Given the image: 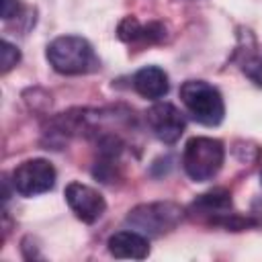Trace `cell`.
I'll return each instance as SVG.
<instances>
[{
    "mask_svg": "<svg viewBox=\"0 0 262 262\" xmlns=\"http://www.w3.org/2000/svg\"><path fill=\"white\" fill-rule=\"evenodd\" d=\"M47 61L49 66L63 76L88 74L98 68V59L94 55L92 45L78 35H61L55 37L47 45Z\"/></svg>",
    "mask_w": 262,
    "mask_h": 262,
    "instance_id": "obj_1",
    "label": "cell"
},
{
    "mask_svg": "<svg viewBox=\"0 0 262 262\" xmlns=\"http://www.w3.org/2000/svg\"><path fill=\"white\" fill-rule=\"evenodd\" d=\"M225 160V147L213 137H190L182 151V166L190 180L207 182L217 176Z\"/></svg>",
    "mask_w": 262,
    "mask_h": 262,
    "instance_id": "obj_2",
    "label": "cell"
},
{
    "mask_svg": "<svg viewBox=\"0 0 262 262\" xmlns=\"http://www.w3.org/2000/svg\"><path fill=\"white\" fill-rule=\"evenodd\" d=\"M180 100L194 121L207 127H215L225 117V104L221 92L205 80H186L180 86Z\"/></svg>",
    "mask_w": 262,
    "mask_h": 262,
    "instance_id": "obj_3",
    "label": "cell"
},
{
    "mask_svg": "<svg viewBox=\"0 0 262 262\" xmlns=\"http://www.w3.org/2000/svg\"><path fill=\"white\" fill-rule=\"evenodd\" d=\"M182 219V209L172 203V201H158V203H145L137 205L135 209L129 211L127 223L131 229L149 235V237H160L168 231H172Z\"/></svg>",
    "mask_w": 262,
    "mask_h": 262,
    "instance_id": "obj_4",
    "label": "cell"
},
{
    "mask_svg": "<svg viewBox=\"0 0 262 262\" xmlns=\"http://www.w3.org/2000/svg\"><path fill=\"white\" fill-rule=\"evenodd\" d=\"M55 176V168L49 160L33 158L14 168L12 186L20 196H37L53 188Z\"/></svg>",
    "mask_w": 262,
    "mask_h": 262,
    "instance_id": "obj_5",
    "label": "cell"
},
{
    "mask_svg": "<svg viewBox=\"0 0 262 262\" xmlns=\"http://www.w3.org/2000/svg\"><path fill=\"white\" fill-rule=\"evenodd\" d=\"M190 213L199 217H207L211 223H221L225 227H244L248 221L239 219L235 213H231V194L227 190H211L207 194H201L192 207Z\"/></svg>",
    "mask_w": 262,
    "mask_h": 262,
    "instance_id": "obj_6",
    "label": "cell"
},
{
    "mask_svg": "<svg viewBox=\"0 0 262 262\" xmlns=\"http://www.w3.org/2000/svg\"><path fill=\"white\" fill-rule=\"evenodd\" d=\"M145 121L154 137L162 143H176L186 127L182 113L170 102H156L145 113Z\"/></svg>",
    "mask_w": 262,
    "mask_h": 262,
    "instance_id": "obj_7",
    "label": "cell"
},
{
    "mask_svg": "<svg viewBox=\"0 0 262 262\" xmlns=\"http://www.w3.org/2000/svg\"><path fill=\"white\" fill-rule=\"evenodd\" d=\"M66 203L74 211V215L84 223H94L106 209L104 196L88 184L70 182L66 186Z\"/></svg>",
    "mask_w": 262,
    "mask_h": 262,
    "instance_id": "obj_8",
    "label": "cell"
},
{
    "mask_svg": "<svg viewBox=\"0 0 262 262\" xmlns=\"http://www.w3.org/2000/svg\"><path fill=\"white\" fill-rule=\"evenodd\" d=\"M108 252L115 258H129V260H143L149 254V242L147 235L135 231V229H125L117 231L108 237Z\"/></svg>",
    "mask_w": 262,
    "mask_h": 262,
    "instance_id": "obj_9",
    "label": "cell"
},
{
    "mask_svg": "<svg viewBox=\"0 0 262 262\" xmlns=\"http://www.w3.org/2000/svg\"><path fill=\"white\" fill-rule=\"evenodd\" d=\"M133 88L137 90L139 96H143L147 100H158L168 94V88H170L168 74L158 66H145L135 72Z\"/></svg>",
    "mask_w": 262,
    "mask_h": 262,
    "instance_id": "obj_10",
    "label": "cell"
},
{
    "mask_svg": "<svg viewBox=\"0 0 262 262\" xmlns=\"http://www.w3.org/2000/svg\"><path fill=\"white\" fill-rule=\"evenodd\" d=\"M143 31L145 25H141L135 16H125L117 27V37L125 43H135V41H143Z\"/></svg>",
    "mask_w": 262,
    "mask_h": 262,
    "instance_id": "obj_11",
    "label": "cell"
},
{
    "mask_svg": "<svg viewBox=\"0 0 262 262\" xmlns=\"http://www.w3.org/2000/svg\"><path fill=\"white\" fill-rule=\"evenodd\" d=\"M18 61H20L18 47L8 43V41H2L0 43V70H2V74H8Z\"/></svg>",
    "mask_w": 262,
    "mask_h": 262,
    "instance_id": "obj_12",
    "label": "cell"
},
{
    "mask_svg": "<svg viewBox=\"0 0 262 262\" xmlns=\"http://www.w3.org/2000/svg\"><path fill=\"white\" fill-rule=\"evenodd\" d=\"M242 72L256 84V86H260L262 88V57L258 55V57H252V59H248L246 63H244V68H242Z\"/></svg>",
    "mask_w": 262,
    "mask_h": 262,
    "instance_id": "obj_13",
    "label": "cell"
},
{
    "mask_svg": "<svg viewBox=\"0 0 262 262\" xmlns=\"http://www.w3.org/2000/svg\"><path fill=\"white\" fill-rule=\"evenodd\" d=\"M0 12H2V18L4 20L16 16V12H18V0H0Z\"/></svg>",
    "mask_w": 262,
    "mask_h": 262,
    "instance_id": "obj_14",
    "label": "cell"
},
{
    "mask_svg": "<svg viewBox=\"0 0 262 262\" xmlns=\"http://www.w3.org/2000/svg\"><path fill=\"white\" fill-rule=\"evenodd\" d=\"M260 182H262V170H260Z\"/></svg>",
    "mask_w": 262,
    "mask_h": 262,
    "instance_id": "obj_15",
    "label": "cell"
}]
</instances>
